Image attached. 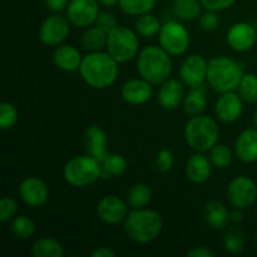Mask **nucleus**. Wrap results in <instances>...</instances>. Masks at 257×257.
I'll list each match as a JSON object with an SVG mask.
<instances>
[{
	"instance_id": "1",
	"label": "nucleus",
	"mask_w": 257,
	"mask_h": 257,
	"mask_svg": "<svg viewBox=\"0 0 257 257\" xmlns=\"http://www.w3.org/2000/svg\"><path fill=\"white\" fill-rule=\"evenodd\" d=\"M117 63L109 53L93 52L83 58L79 68L80 74L88 85L95 89H104L117 79Z\"/></svg>"
},
{
	"instance_id": "2",
	"label": "nucleus",
	"mask_w": 257,
	"mask_h": 257,
	"mask_svg": "<svg viewBox=\"0 0 257 257\" xmlns=\"http://www.w3.org/2000/svg\"><path fill=\"white\" fill-rule=\"evenodd\" d=\"M137 69L141 77L151 84H161L171 75L172 60L163 48L150 45L141 50L137 58Z\"/></svg>"
},
{
	"instance_id": "3",
	"label": "nucleus",
	"mask_w": 257,
	"mask_h": 257,
	"mask_svg": "<svg viewBox=\"0 0 257 257\" xmlns=\"http://www.w3.org/2000/svg\"><path fill=\"white\" fill-rule=\"evenodd\" d=\"M243 75L241 65L228 57H216L208 63L207 82L216 92H232L238 88Z\"/></svg>"
},
{
	"instance_id": "4",
	"label": "nucleus",
	"mask_w": 257,
	"mask_h": 257,
	"mask_svg": "<svg viewBox=\"0 0 257 257\" xmlns=\"http://www.w3.org/2000/svg\"><path fill=\"white\" fill-rule=\"evenodd\" d=\"M124 230L128 237L137 243H148L155 240L162 230V217L152 210H135L127 216Z\"/></svg>"
},
{
	"instance_id": "5",
	"label": "nucleus",
	"mask_w": 257,
	"mask_h": 257,
	"mask_svg": "<svg viewBox=\"0 0 257 257\" xmlns=\"http://www.w3.org/2000/svg\"><path fill=\"white\" fill-rule=\"evenodd\" d=\"M220 137V130L215 120L207 115L191 118L185 128L187 145L196 152H206L215 147Z\"/></svg>"
},
{
	"instance_id": "6",
	"label": "nucleus",
	"mask_w": 257,
	"mask_h": 257,
	"mask_svg": "<svg viewBox=\"0 0 257 257\" xmlns=\"http://www.w3.org/2000/svg\"><path fill=\"white\" fill-rule=\"evenodd\" d=\"M102 177V163L92 156H77L68 161L64 167V178L74 187L93 185Z\"/></svg>"
},
{
	"instance_id": "7",
	"label": "nucleus",
	"mask_w": 257,
	"mask_h": 257,
	"mask_svg": "<svg viewBox=\"0 0 257 257\" xmlns=\"http://www.w3.org/2000/svg\"><path fill=\"white\" fill-rule=\"evenodd\" d=\"M107 49L118 63L130 62L137 54V35L130 28L115 27L108 33Z\"/></svg>"
},
{
	"instance_id": "8",
	"label": "nucleus",
	"mask_w": 257,
	"mask_h": 257,
	"mask_svg": "<svg viewBox=\"0 0 257 257\" xmlns=\"http://www.w3.org/2000/svg\"><path fill=\"white\" fill-rule=\"evenodd\" d=\"M158 34L161 47L171 55L183 54L190 45V34L178 22L171 20L165 23Z\"/></svg>"
},
{
	"instance_id": "9",
	"label": "nucleus",
	"mask_w": 257,
	"mask_h": 257,
	"mask_svg": "<svg viewBox=\"0 0 257 257\" xmlns=\"http://www.w3.org/2000/svg\"><path fill=\"white\" fill-rule=\"evenodd\" d=\"M227 197L235 208L245 210L251 207L257 198V185L247 176H238L230 183Z\"/></svg>"
},
{
	"instance_id": "10",
	"label": "nucleus",
	"mask_w": 257,
	"mask_h": 257,
	"mask_svg": "<svg viewBox=\"0 0 257 257\" xmlns=\"http://www.w3.org/2000/svg\"><path fill=\"white\" fill-rule=\"evenodd\" d=\"M98 0H70L67 8V15L73 25L79 28L89 27L99 15Z\"/></svg>"
},
{
	"instance_id": "11",
	"label": "nucleus",
	"mask_w": 257,
	"mask_h": 257,
	"mask_svg": "<svg viewBox=\"0 0 257 257\" xmlns=\"http://www.w3.org/2000/svg\"><path fill=\"white\" fill-rule=\"evenodd\" d=\"M208 63L205 58L198 54H192L185 59L181 67V79L186 85L193 88L202 87L205 80H207Z\"/></svg>"
},
{
	"instance_id": "12",
	"label": "nucleus",
	"mask_w": 257,
	"mask_h": 257,
	"mask_svg": "<svg viewBox=\"0 0 257 257\" xmlns=\"http://www.w3.org/2000/svg\"><path fill=\"white\" fill-rule=\"evenodd\" d=\"M69 34V22L60 15H52L43 22L39 29V38L44 44H60Z\"/></svg>"
},
{
	"instance_id": "13",
	"label": "nucleus",
	"mask_w": 257,
	"mask_h": 257,
	"mask_svg": "<svg viewBox=\"0 0 257 257\" xmlns=\"http://www.w3.org/2000/svg\"><path fill=\"white\" fill-rule=\"evenodd\" d=\"M19 193L24 203L30 207H39L47 202L49 190L44 181L38 177H28L20 183Z\"/></svg>"
},
{
	"instance_id": "14",
	"label": "nucleus",
	"mask_w": 257,
	"mask_h": 257,
	"mask_svg": "<svg viewBox=\"0 0 257 257\" xmlns=\"http://www.w3.org/2000/svg\"><path fill=\"white\" fill-rule=\"evenodd\" d=\"M241 95L233 92H226L217 99L215 105V113L218 119L223 123H232L241 117L243 110V103Z\"/></svg>"
},
{
	"instance_id": "15",
	"label": "nucleus",
	"mask_w": 257,
	"mask_h": 257,
	"mask_svg": "<svg viewBox=\"0 0 257 257\" xmlns=\"http://www.w3.org/2000/svg\"><path fill=\"white\" fill-rule=\"evenodd\" d=\"M257 40L255 28L248 23H237L232 25L227 33V42L232 49L237 52H247Z\"/></svg>"
},
{
	"instance_id": "16",
	"label": "nucleus",
	"mask_w": 257,
	"mask_h": 257,
	"mask_svg": "<svg viewBox=\"0 0 257 257\" xmlns=\"http://www.w3.org/2000/svg\"><path fill=\"white\" fill-rule=\"evenodd\" d=\"M98 216L109 225H118L128 216L127 205L117 196H107L98 203Z\"/></svg>"
},
{
	"instance_id": "17",
	"label": "nucleus",
	"mask_w": 257,
	"mask_h": 257,
	"mask_svg": "<svg viewBox=\"0 0 257 257\" xmlns=\"http://www.w3.org/2000/svg\"><path fill=\"white\" fill-rule=\"evenodd\" d=\"M84 147L88 155L102 162L108 156L107 153V136L104 131L98 125H90L87 128L83 137Z\"/></svg>"
},
{
	"instance_id": "18",
	"label": "nucleus",
	"mask_w": 257,
	"mask_h": 257,
	"mask_svg": "<svg viewBox=\"0 0 257 257\" xmlns=\"http://www.w3.org/2000/svg\"><path fill=\"white\" fill-rule=\"evenodd\" d=\"M122 97L130 104H143L152 97V87L146 79H131L123 85Z\"/></svg>"
},
{
	"instance_id": "19",
	"label": "nucleus",
	"mask_w": 257,
	"mask_h": 257,
	"mask_svg": "<svg viewBox=\"0 0 257 257\" xmlns=\"http://www.w3.org/2000/svg\"><path fill=\"white\" fill-rule=\"evenodd\" d=\"M236 155L246 163L257 161V128H248L238 136L235 145Z\"/></svg>"
},
{
	"instance_id": "20",
	"label": "nucleus",
	"mask_w": 257,
	"mask_h": 257,
	"mask_svg": "<svg viewBox=\"0 0 257 257\" xmlns=\"http://www.w3.org/2000/svg\"><path fill=\"white\" fill-rule=\"evenodd\" d=\"M185 89L180 80L167 79L158 92V103L166 109H176L181 104Z\"/></svg>"
},
{
	"instance_id": "21",
	"label": "nucleus",
	"mask_w": 257,
	"mask_h": 257,
	"mask_svg": "<svg viewBox=\"0 0 257 257\" xmlns=\"http://www.w3.org/2000/svg\"><path fill=\"white\" fill-rule=\"evenodd\" d=\"M186 175L193 183H203L211 176V162L206 156L196 153L191 156L186 165Z\"/></svg>"
},
{
	"instance_id": "22",
	"label": "nucleus",
	"mask_w": 257,
	"mask_h": 257,
	"mask_svg": "<svg viewBox=\"0 0 257 257\" xmlns=\"http://www.w3.org/2000/svg\"><path fill=\"white\" fill-rule=\"evenodd\" d=\"M53 60L59 69L65 72H74L80 68L83 58L79 50L72 45H62L54 52Z\"/></svg>"
},
{
	"instance_id": "23",
	"label": "nucleus",
	"mask_w": 257,
	"mask_h": 257,
	"mask_svg": "<svg viewBox=\"0 0 257 257\" xmlns=\"http://www.w3.org/2000/svg\"><path fill=\"white\" fill-rule=\"evenodd\" d=\"M205 218L208 226L213 230H222L227 227L231 221V213L227 207L218 201H211L206 205Z\"/></svg>"
},
{
	"instance_id": "24",
	"label": "nucleus",
	"mask_w": 257,
	"mask_h": 257,
	"mask_svg": "<svg viewBox=\"0 0 257 257\" xmlns=\"http://www.w3.org/2000/svg\"><path fill=\"white\" fill-rule=\"evenodd\" d=\"M185 110L188 115L191 117H196V115H200L205 112L206 107H207V99H206V90L205 88L198 87L193 88L190 93L187 94V97L185 98Z\"/></svg>"
},
{
	"instance_id": "25",
	"label": "nucleus",
	"mask_w": 257,
	"mask_h": 257,
	"mask_svg": "<svg viewBox=\"0 0 257 257\" xmlns=\"http://www.w3.org/2000/svg\"><path fill=\"white\" fill-rule=\"evenodd\" d=\"M108 33L100 27H92L85 30L82 38V44L85 49L92 52H99L102 48L107 47Z\"/></svg>"
},
{
	"instance_id": "26",
	"label": "nucleus",
	"mask_w": 257,
	"mask_h": 257,
	"mask_svg": "<svg viewBox=\"0 0 257 257\" xmlns=\"http://www.w3.org/2000/svg\"><path fill=\"white\" fill-rule=\"evenodd\" d=\"M172 10L182 20H195L201 14V3L198 0H173Z\"/></svg>"
},
{
	"instance_id": "27",
	"label": "nucleus",
	"mask_w": 257,
	"mask_h": 257,
	"mask_svg": "<svg viewBox=\"0 0 257 257\" xmlns=\"http://www.w3.org/2000/svg\"><path fill=\"white\" fill-rule=\"evenodd\" d=\"M102 177L109 178L114 176H120L127 171V161L122 155H108L102 161Z\"/></svg>"
},
{
	"instance_id": "28",
	"label": "nucleus",
	"mask_w": 257,
	"mask_h": 257,
	"mask_svg": "<svg viewBox=\"0 0 257 257\" xmlns=\"http://www.w3.org/2000/svg\"><path fill=\"white\" fill-rule=\"evenodd\" d=\"M32 252L35 257H63L64 255L63 246L52 238H40L35 241Z\"/></svg>"
},
{
	"instance_id": "29",
	"label": "nucleus",
	"mask_w": 257,
	"mask_h": 257,
	"mask_svg": "<svg viewBox=\"0 0 257 257\" xmlns=\"http://www.w3.org/2000/svg\"><path fill=\"white\" fill-rule=\"evenodd\" d=\"M151 197H152V192H151L150 187L145 183H137L128 191L127 201L131 207L135 210H140L150 203Z\"/></svg>"
},
{
	"instance_id": "30",
	"label": "nucleus",
	"mask_w": 257,
	"mask_h": 257,
	"mask_svg": "<svg viewBox=\"0 0 257 257\" xmlns=\"http://www.w3.org/2000/svg\"><path fill=\"white\" fill-rule=\"evenodd\" d=\"M161 23L156 17L151 14H142L136 22V29L143 37H153L161 30Z\"/></svg>"
},
{
	"instance_id": "31",
	"label": "nucleus",
	"mask_w": 257,
	"mask_h": 257,
	"mask_svg": "<svg viewBox=\"0 0 257 257\" xmlns=\"http://www.w3.org/2000/svg\"><path fill=\"white\" fill-rule=\"evenodd\" d=\"M119 7L128 15H142L153 9L156 0H119Z\"/></svg>"
},
{
	"instance_id": "32",
	"label": "nucleus",
	"mask_w": 257,
	"mask_h": 257,
	"mask_svg": "<svg viewBox=\"0 0 257 257\" xmlns=\"http://www.w3.org/2000/svg\"><path fill=\"white\" fill-rule=\"evenodd\" d=\"M245 235L237 226L231 227L225 235V248L230 253L241 252L245 247Z\"/></svg>"
},
{
	"instance_id": "33",
	"label": "nucleus",
	"mask_w": 257,
	"mask_h": 257,
	"mask_svg": "<svg viewBox=\"0 0 257 257\" xmlns=\"http://www.w3.org/2000/svg\"><path fill=\"white\" fill-rule=\"evenodd\" d=\"M238 92L241 98L247 103H257V75L245 74L242 77Z\"/></svg>"
},
{
	"instance_id": "34",
	"label": "nucleus",
	"mask_w": 257,
	"mask_h": 257,
	"mask_svg": "<svg viewBox=\"0 0 257 257\" xmlns=\"http://www.w3.org/2000/svg\"><path fill=\"white\" fill-rule=\"evenodd\" d=\"M12 231L14 236L20 240H27L32 237L35 231V225L29 217L27 216H20L13 220L12 222Z\"/></svg>"
},
{
	"instance_id": "35",
	"label": "nucleus",
	"mask_w": 257,
	"mask_h": 257,
	"mask_svg": "<svg viewBox=\"0 0 257 257\" xmlns=\"http://www.w3.org/2000/svg\"><path fill=\"white\" fill-rule=\"evenodd\" d=\"M210 160L216 167L227 168L232 163V152L226 145H216L211 148Z\"/></svg>"
},
{
	"instance_id": "36",
	"label": "nucleus",
	"mask_w": 257,
	"mask_h": 257,
	"mask_svg": "<svg viewBox=\"0 0 257 257\" xmlns=\"http://www.w3.org/2000/svg\"><path fill=\"white\" fill-rule=\"evenodd\" d=\"M18 110L10 103H3L0 105V128L9 130L17 123Z\"/></svg>"
},
{
	"instance_id": "37",
	"label": "nucleus",
	"mask_w": 257,
	"mask_h": 257,
	"mask_svg": "<svg viewBox=\"0 0 257 257\" xmlns=\"http://www.w3.org/2000/svg\"><path fill=\"white\" fill-rule=\"evenodd\" d=\"M18 206L14 200L9 197H3L0 200V222H7L17 213Z\"/></svg>"
},
{
	"instance_id": "38",
	"label": "nucleus",
	"mask_w": 257,
	"mask_h": 257,
	"mask_svg": "<svg viewBox=\"0 0 257 257\" xmlns=\"http://www.w3.org/2000/svg\"><path fill=\"white\" fill-rule=\"evenodd\" d=\"M156 166L161 172H168L173 166V155L170 150L163 148L158 152L156 158Z\"/></svg>"
},
{
	"instance_id": "39",
	"label": "nucleus",
	"mask_w": 257,
	"mask_h": 257,
	"mask_svg": "<svg viewBox=\"0 0 257 257\" xmlns=\"http://www.w3.org/2000/svg\"><path fill=\"white\" fill-rule=\"evenodd\" d=\"M218 25H220V18L213 10H208L201 15L200 27L206 32H212V30L217 29Z\"/></svg>"
},
{
	"instance_id": "40",
	"label": "nucleus",
	"mask_w": 257,
	"mask_h": 257,
	"mask_svg": "<svg viewBox=\"0 0 257 257\" xmlns=\"http://www.w3.org/2000/svg\"><path fill=\"white\" fill-rule=\"evenodd\" d=\"M95 22H97L98 27L104 29L107 33H109L110 30L114 29L115 27H118L117 19L114 18V15L110 14V13L108 12H100Z\"/></svg>"
},
{
	"instance_id": "41",
	"label": "nucleus",
	"mask_w": 257,
	"mask_h": 257,
	"mask_svg": "<svg viewBox=\"0 0 257 257\" xmlns=\"http://www.w3.org/2000/svg\"><path fill=\"white\" fill-rule=\"evenodd\" d=\"M200 2L207 10L217 12V10H223L230 8L231 5L235 4L236 0H200Z\"/></svg>"
},
{
	"instance_id": "42",
	"label": "nucleus",
	"mask_w": 257,
	"mask_h": 257,
	"mask_svg": "<svg viewBox=\"0 0 257 257\" xmlns=\"http://www.w3.org/2000/svg\"><path fill=\"white\" fill-rule=\"evenodd\" d=\"M45 4L53 12H62L63 9L68 8L69 2L68 0H45Z\"/></svg>"
},
{
	"instance_id": "43",
	"label": "nucleus",
	"mask_w": 257,
	"mask_h": 257,
	"mask_svg": "<svg viewBox=\"0 0 257 257\" xmlns=\"http://www.w3.org/2000/svg\"><path fill=\"white\" fill-rule=\"evenodd\" d=\"M187 256H190V257L191 256L192 257H213L215 256V253L206 247H196V248H193V250L188 251Z\"/></svg>"
},
{
	"instance_id": "44",
	"label": "nucleus",
	"mask_w": 257,
	"mask_h": 257,
	"mask_svg": "<svg viewBox=\"0 0 257 257\" xmlns=\"http://www.w3.org/2000/svg\"><path fill=\"white\" fill-rule=\"evenodd\" d=\"M93 257H115V252L109 247H100L93 252Z\"/></svg>"
},
{
	"instance_id": "45",
	"label": "nucleus",
	"mask_w": 257,
	"mask_h": 257,
	"mask_svg": "<svg viewBox=\"0 0 257 257\" xmlns=\"http://www.w3.org/2000/svg\"><path fill=\"white\" fill-rule=\"evenodd\" d=\"M242 218H243V216H242V212H241L240 208H236L235 211H232V212H231V221H233L235 223L241 222V221H242Z\"/></svg>"
},
{
	"instance_id": "46",
	"label": "nucleus",
	"mask_w": 257,
	"mask_h": 257,
	"mask_svg": "<svg viewBox=\"0 0 257 257\" xmlns=\"http://www.w3.org/2000/svg\"><path fill=\"white\" fill-rule=\"evenodd\" d=\"M98 2L104 5V7H114L115 4L119 3V0H98Z\"/></svg>"
},
{
	"instance_id": "47",
	"label": "nucleus",
	"mask_w": 257,
	"mask_h": 257,
	"mask_svg": "<svg viewBox=\"0 0 257 257\" xmlns=\"http://www.w3.org/2000/svg\"><path fill=\"white\" fill-rule=\"evenodd\" d=\"M253 123H255V127L257 128V110H256L255 115H253Z\"/></svg>"
}]
</instances>
